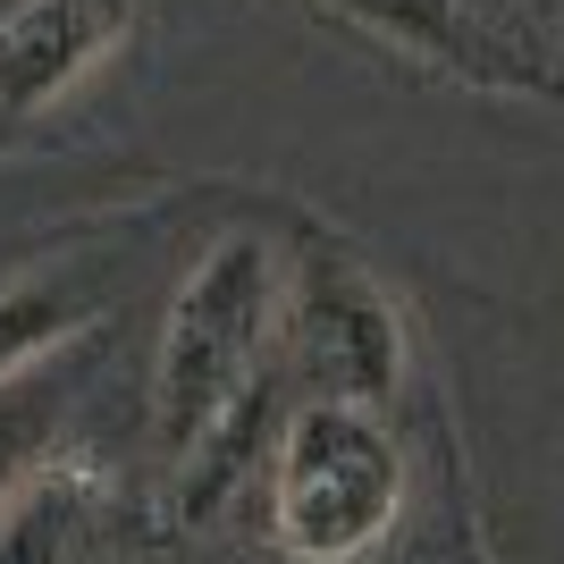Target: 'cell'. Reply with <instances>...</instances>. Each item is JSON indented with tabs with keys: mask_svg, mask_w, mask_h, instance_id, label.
I'll use <instances>...</instances> for the list:
<instances>
[{
	"mask_svg": "<svg viewBox=\"0 0 564 564\" xmlns=\"http://www.w3.org/2000/svg\"><path fill=\"white\" fill-rule=\"evenodd\" d=\"M279 329H286V253L261 228H219L177 286L161 362H152V430L177 464L245 404L253 379H270Z\"/></svg>",
	"mask_w": 564,
	"mask_h": 564,
	"instance_id": "1",
	"label": "cell"
},
{
	"mask_svg": "<svg viewBox=\"0 0 564 564\" xmlns=\"http://www.w3.org/2000/svg\"><path fill=\"white\" fill-rule=\"evenodd\" d=\"M404 506V447L371 404H295L270 447V547L295 564H354Z\"/></svg>",
	"mask_w": 564,
	"mask_h": 564,
	"instance_id": "2",
	"label": "cell"
},
{
	"mask_svg": "<svg viewBox=\"0 0 564 564\" xmlns=\"http://www.w3.org/2000/svg\"><path fill=\"white\" fill-rule=\"evenodd\" d=\"M286 379L304 404H388L404 379V312L379 270L346 245H304L286 261Z\"/></svg>",
	"mask_w": 564,
	"mask_h": 564,
	"instance_id": "3",
	"label": "cell"
},
{
	"mask_svg": "<svg viewBox=\"0 0 564 564\" xmlns=\"http://www.w3.org/2000/svg\"><path fill=\"white\" fill-rule=\"evenodd\" d=\"M135 43V0H18L0 18V110L34 118Z\"/></svg>",
	"mask_w": 564,
	"mask_h": 564,
	"instance_id": "4",
	"label": "cell"
},
{
	"mask_svg": "<svg viewBox=\"0 0 564 564\" xmlns=\"http://www.w3.org/2000/svg\"><path fill=\"white\" fill-rule=\"evenodd\" d=\"M101 514H110V480H101L85 455H59V464L0 514V564H76L94 547Z\"/></svg>",
	"mask_w": 564,
	"mask_h": 564,
	"instance_id": "5",
	"label": "cell"
},
{
	"mask_svg": "<svg viewBox=\"0 0 564 564\" xmlns=\"http://www.w3.org/2000/svg\"><path fill=\"white\" fill-rule=\"evenodd\" d=\"M68 413H76V346L18 371V379H0V514L59 464Z\"/></svg>",
	"mask_w": 564,
	"mask_h": 564,
	"instance_id": "6",
	"label": "cell"
},
{
	"mask_svg": "<svg viewBox=\"0 0 564 564\" xmlns=\"http://www.w3.org/2000/svg\"><path fill=\"white\" fill-rule=\"evenodd\" d=\"M94 329V286L76 279H9L0 286V379L34 371L51 354H68Z\"/></svg>",
	"mask_w": 564,
	"mask_h": 564,
	"instance_id": "7",
	"label": "cell"
},
{
	"mask_svg": "<svg viewBox=\"0 0 564 564\" xmlns=\"http://www.w3.org/2000/svg\"><path fill=\"white\" fill-rule=\"evenodd\" d=\"M203 564H295V556H286V547H270V556H253V547H245V556H203Z\"/></svg>",
	"mask_w": 564,
	"mask_h": 564,
	"instance_id": "8",
	"label": "cell"
}]
</instances>
